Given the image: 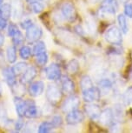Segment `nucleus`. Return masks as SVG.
<instances>
[{"label":"nucleus","mask_w":132,"mask_h":133,"mask_svg":"<svg viewBox=\"0 0 132 133\" xmlns=\"http://www.w3.org/2000/svg\"><path fill=\"white\" fill-rule=\"evenodd\" d=\"M118 10L116 0H102L98 10V17L103 19H109L115 17Z\"/></svg>","instance_id":"1"},{"label":"nucleus","mask_w":132,"mask_h":133,"mask_svg":"<svg viewBox=\"0 0 132 133\" xmlns=\"http://www.w3.org/2000/svg\"><path fill=\"white\" fill-rule=\"evenodd\" d=\"M123 32L121 30L116 26H112L109 28L105 32V40L109 44L112 45H120L123 43V36H122Z\"/></svg>","instance_id":"2"},{"label":"nucleus","mask_w":132,"mask_h":133,"mask_svg":"<svg viewBox=\"0 0 132 133\" xmlns=\"http://www.w3.org/2000/svg\"><path fill=\"white\" fill-rule=\"evenodd\" d=\"M62 93H63L62 90L59 89L56 84H51L46 88L45 96L50 104L51 105H56L60 102L62 98Z\"/></svg>","instance_id":"3"},{"label":"nucleus","mask_w":132,"mask_h":133,"mask_svg":"<svg viewBox=\"0 0 132 133\" xmlns=\"http://www.w3.org/2000/svg\"><path fill=\"white\" fill-rule=\"evenodd\" d=\"M60 11L62 16L67 21L74 22L77 19V17H78L77 10L75 8L74 4L71 2H65V3L62 4Z\"/></svg>","instance_id":"4"},{"label":"nucleus","mask_w":132,"mask_h":133,"mask_svg":"<svg viewBox=\"0 0 132 133\" xmlns=\"http://www.w3.org/2000/svg\"><path fill=\"white\" fill-rule=\"evenodd\" d=\"M79 105H80V98L77 95H71L69 96L67 98L64 100L62 104L61 109L64 113H68L73 110L78 109Z\"/></svg>","instance_id":"5"},{"label":"nucleus","mask_w":132,"mask_h":133,"mask_svg":"<svg viewBox=\"0 0 132 133\" xmlns=\"http://www.w3.org/2000/svg\"><path fill=\"white\" fill-rule=\"evenodd\" d=\"M42 35H43L42 29L37 24H33L26 30L25 39L28 43H36L40 39Z\"/></svg>","instance_id":"6"},{"label":"nucleus","mask_w":132,"mask_h":133,"mask_svg":"<svg viewBox=\"0 0 132 133\" xmlns=\"http://www.w3.org/2000/svg\"><path fill=\"white\" fill-rule=\"evenodd\" d=\"M82 92H83V99L87 103H94L98 101L102 96L98 87L96 86H92Z\"/></svg>","instance_id":"7"},{"label":"nucleus","mask_w":132,"mask_h":133,"mask_svg":"<svg viewBox=\"0 0 132 133\" xmlns=\"http://www.w3.org/2000/svg\"><path fill=\"white\" fill-rule=\"evenodd\" d=\"M45 74L47 79L51 81H57L61 78V69L58 64H51L45 69Z\"/></svg>","instance_id":"8"},{"label":"nucleus","mask_w":132,"mask_h":133,"mask_svg":"<svg viewBox=\"0 0 132 133\" xmlns=\"http://www.w3.org/2000/svg\"><path fill=\"white\" fill-rule=\"evenodd\" d=\"M65 119H66V123L68 124L75 125L84 121V115L83 112H82L81 110H79L78 109L73 110L67 113Z\"/></svg>","instance_id":"9"},{"label":"nucleus","mask_w":132,"mask_h":133,"mask_svg":"<svg viewBox=\"0 0 132 133\" xmlns=\"http://www.w3.org/2000/svg\"><path fill=\"white\" fill-rule=\"evenodd\" d=\"M114 120H115V117H114L113 110L110 108H106L103 110H102L100 117L98 118L99 123L103 126H108V127L113 123Z\"/></svg>","instance_id":"10"},{"label":"nucleus","mask_w":132,"mask_h":133,"mask_svg":"<svg viewBox=\"0 0 132 133\" xmlns=\"http://www.w3.org/2000/svg\"><path fill=\"white\" fill-rule=\"evenodd\" d=\"M31 100H24L19 97H16L14 98V104H15V107H16V111L19 117H24L25 110L27 109V107H28V105L30 104V103H31Z\"/></svg>","instance_id":"11"},{"label":"nucleus","mask_w":132,"mask_h":133,"mask_svg":"<svg viewBox=\"0 0 132 133\" xmlns=\"http://www.w3.org/2000/svg\"><path fill=\"white\" fill-rule=\"evenodd\" d=\"M44 83L43 81H41V80L31 83L28 89L29 94L31 97H34L42 95L44 93Z\"/></svg>","instance_id":"12"},{"label":"nucleus","mask_w":132,"mask_h":133,"mask_svg":"<svg viewBox=\"0 0 132 133\" xmlns=\"http://www.w3.org/2000/svg\"><path fill=\"white\" fill-rule=\"evenodd\" d=\"M84 110L88 117L92 120H98L102 111L99 105L92 104V103H88V104H86L84 107Z\"/></svg>","instance_id":"13"},{"label":"nucleus","mask_w":132,"mask_h":133,"mask_svg":"<svg viewBox=\"0 0 132 133\" xmlns=\"http://www.w3.org/2000/svg\"><path fill=\"white\" fill-rule=\"evenodd\" d=\"M2 75H3L4 79L5 80L7 84L10 87H14L17 84V76L14 73L13 70L11 67H5L2 71Z\"/></svg>","instance_id":"14"},{"label":"nucleus","mask_w":132,"mask_h":133,"mask_svg":"<svg viewBox=\"0 0 132 133\" xmlns=\"http://www.w3.org/2000/svg\"><path fill=\"white\" fill-rule=\"evenodd\" d=\"M37 74V71L34 66L28 67L26 71H24L21 76V78H20L21 84H31L32 82V80L36 77Z\"/></svg>","instance_id":"15"},{"label":"nucleus","mask_w":132,"mask_h":133,"mask_svg":"<svg viewBox=\"0 0 132 133\" xmlns=\"http://www.w3.org/2000/svg\"><path fill=\"white\" fill-rule=\"evenodd\" d=\"M61 90L63 93L68 95L73 93L75 91V84L73 80L68 77H63V79H61Z\"/></svg>","instance_id":"16"},{"label":"nucleus","mask_w":132,"mask_h":133,"mask_svg":"<svg viewBox=\"0 0 132 133\" xmlns=\"http://www.w3.org/2000/svg\"><path fill=\"white\" fill-rule=\"evenodd\" d=\"M113 84L109 78H101L98 82V89L101 92V95H108L112 91Z\"/></svg>","instance_id":"17"},{"label":"nucleus","mask_w":132,"mask_h":133,"mask_svg":"<svg viewBox=\"0 0 132 133\" xmlns=\"http://www.w3.org/2000/svg\"><path fill=\"white\" fill-rule=\"evenodd\" d=\"M28 4L31 11L36 14L41 13L44 10V7H45L44 2L41 1V0H31V1H28Z\"/></svg>","instance_id":"18"},{"label":"nucleus","mask_w":132,"mask_h":133,"mask_svg":"<svg viewBox=\"0 0 132 133\" xmlns=\"http://www.w3.org/2000/svg\"><path fill=\"white\" fill-rule=\"evenodd\" d=\"M37 116H38V110H37V105L35 104L33 101H31L25 110L24 117L27 118H36Z\"/></svg>","instance_id":"19"},{"label":"nucleus","mask_w":132,"mask_h":133,"mask_svg":"<svg viewBox=\"0 0 132 133\" xmlns=\"http://www.w3.org/2000/svg\"><path fill=\"white\" fill-rule=\"evenodd\" d=\"M6 58L10 64H14L17 61V49L15 45H10L7 47Z\"/></svg>","instance_id":"20"},{"label":"nucleus","mask_w":132,"mask_h":133,"mask_svg":"<svg viewBox=\"0 0 132 133\" xmlns=\"http://www.w3.org/2000/svg\"><path fill=\"white\" fill-rule=\"evenodd\" d=\"M11 5L8 3L3 4L0 6V17L8 20L11 16Z\"/></svg>","instance_id":"21"},{"label":"nucleus","mask_w":132,"mask_h":133,"mask_svg":"<svg viewBox=\"0 0 132 133\" xmlns=\"http://www.w3.org/2000/svg\"><path fill=\"white\" fill-rule=\"evenodd\" d=\"M28 67V64L26 62H18L15 64L11 68L13 70L14 73L16 74V76H20L26 71Z\"/></svg>","instance_id":"22"},{"label":"nucleus","mask_w":132,"mask_h":133,"mask_svg":"<svg viewBox=\"0 0 132 133\" xmlns=\"http://www.w3.org/2000/svg\"><path fill=\"white\" fill-rule=\"evenodd\" d=\"M66 71L69 74H76L79 71V63L77 59H71L66 65Z\"/></svg>","instance_id":"23"},{"label":"nucleus","mask_w":132,"mask_h":133,"mask_svg":"<svg viewBox=\"0 0 132 133\" xmlns=\"http://www.w3.org/2000/svg\"><path fill=\"white\" fill-rule=\"evenodd\" d=\"M117 21H118L121 31L124 34H126L129 31V25H128V23H127V19H126V17L124 16V14L118 15Z\"/></svg>","instance_id":"24"},{"label":"nucleus","mask_w":132,"mask_h":133,"mask_svg":"<svg viewBox=\"0 0 132 133\" xmlns=\"http://www.w3.org/2000/svg\"><path fill=\"white\" fill-rule=\"evenodd\" d=\"M92 86H94V84L93 82H92V79L89 77V76H85L82 77V78L80 80V88L82 90V91H85V90L89 89V88H91Z\"/></svg>","instance_id":"25"},{"label":"nucleus","mask_w":132,"mask_h":133,"mask_svg":"<svg viewBox=\"0 0 132 133\" xmlns=\"http://www.w3.org/2000/svg\"><path fill=\"white\" fill-rule=\"evenodd\" d=\"M48 54L46 53V51L42 52L40 54L36 55V58H35V61H36L37 64L39 65V66H45L46 64L48 63Z\"/></svg>","instance_id":"26"},{"label":"nucleus","mask_w":132,"mask_h":133,"mask_svg":"<svg viewBox=\"0 0 132 133\" xmlns=\"http://www.w3.org/2000/svg\"><path fill=\"white\" fill-rule=\"evenodd\" d=\"M46 51V46L45 44L43 41H37L36 42V44H34L33 48H32V54L33 55H37V54H40L42 52Z\"/></svg>","instance_id":"27"},{"label":"nucleus","mask_w":132,"mask_h":133,"mask_svg":"<svg viewBox=\"0 0 132 133\" xmlns=\"http://www.w3.org/2000/svg\"><path fill=\"white\" fill-rule=\"evenodd\" d=\"M122 100L125 105H129L132 104V85L127 88L126 91L123 92Z\"/></svg>","instance_id":"28"},{"label":"nucleus","mask_w":132,"mask_h":133,"mask_svg":"<svg viewBox=\"0 0 132 133\" xmlns=\"http://www.w3.org/2000/svg\"><path fill=\"white\" fill-rule=\"evenodd\" d=\"M55 129L53 124H51V122H43L39 124L38 129H37V131L39 133H47L51 131L52 130Z\"/></svg>","instance_id":"29"},{"label":"nucleus","mask_w":132,"mask_h":133,"mask_svg":"<svg viewBox=\"0 0 132 133\" xmlns=\"http://www.w3.org/2000/svg\"><path fill=\"white\" fill-rule=\"evenodd\" d=\"M20 57L24 60H28L32 55V50L27 45H23L19 50Z\"/></svg>","instance_id":"30"},{"label":"nucleus","mask_w":132,"mask_h":133,"mask_svg":"<svg viewBox=\"0 0 132 133\" xmlns=\"http://www.w3.org/2000/svg\"><path fill=\"white\" fill-rule=\"evenodd\" d=\"M12 42L15 46H21L24 42V37L20 31H18L12 37Z\"/></svg>","instance_id":"31"},{"label":"nucleus","mask_w":132,"mask_h":133,"mask_svg":"<svg viewBox=\"0 0 132 133\" xmlns=\"http://www.w3.org/2000/svg\"><path fill=\"white\" fill-rule=\"evenodd\" d=\"M10 123H11V121H10L8 116H7L5 110L0 108V124L2 126H8Z\"/></svg>","instance_id":"32"},{"label":"nucleus","mask_w":132,"mask_h":133,"mask_svg":"<svg viewBox=\"0 0 132 133\" xmlns=\"http://www.w3.org/2000/svg\"><path fill=\"white\" fill-rule=\"evenodd\" d=\"M114 110H113V114H114V117H115V120H117V121H120L123 117V108H122V105L120 104H116L114 106Z\"/></svg>","instance_id":"33"},{"label":"nucleus","mask_w":132,"mask_h":133,"mask_svg":"<svg viewBox=\"0 0 132 133\" xmlns=\"http://www.w3.org/2000/svg\"><path fill=\"white\" fill-rule=\"evenodd\" d=\"M51 124H53L54 128L56 129V128H59L62 126V124H63V118H62V117L59 116V115H56V116H54L51 118Z\"/></svg>","instance_id":"34"},{"label":"nucleus","mask_w":132,"mask_h":133,"mask_svg":"<svg viewBox=\"0 0 132 133\" xmlns=\"http://www.w3.org/2000/svg\"><path fill=\"white\" fill-rule=\"evenodd\" d=\"M18 31H19V29H18V27H17V24H15L13 23H11L8 26V36L12 37Z\"/></svg>","instance_id":"35"},{"label":"nucleus","mask_w":132,"mask_h":133,"mask_svg":"<svg viewBox=\"0 0 132 133\" xmlns=\"http://www.w3.org/2000/svg\"><path fill=\"white\" fill-rule=\"evenodd\" d=\"M33 21L31 19V18H29V17H26V18H24L23 21L21 22L20 23V25H21V27L23 29H24V30H27L28 28H30L31 25H33Z\"/></svg>","instance_id":"36"},{"label":"nucleus","mask_w":132,"mask_h":133,"mask_svg":"<svg viewBox=\"0 0 132 133\" xmlns=\"http://www.w3.org/2000/svg\"><path fill=\"white\" fill-rule=\"evenodd\" d=\"M124 14L129 18H132V3L127 2L124 4Z\"/></svg>","instance_id":"37"},{"label":"nucleus","mask_w":132,"mask_h":133,"mask_svg":"<svg viewBox=\"0 0 132 133\" xmlns=\"http://www.w3.org/2000/svg\"><path fill=\"white\" fill-rule=\"evenodd\" d=\"M24 127V122L23 121V119H22V117H19L18 120H17L16 123H15L14 124V128L15 130H16V131H19L21 129H23Z\"/></svg>","instance_id":"38"},{"label":"nucleus","mask_w":132,"mask_h":133,"mask_svg":"<svg viewBox=\"0 0 132 133\" xmlns=\"http://www.w3.org/2000/svg\"><path fill=\"white\" fill-rule=\"evenodd\" d=\"M7 27V20L0 17V31L4 30Z\"/></svg>","instance_id":"39"},{"label":"nucleus","mask_w":132,"mask_h":133,"mask_svg":"<svg viewBox=\"0 0 132 133\" xmlns=\"http://www.w3.org/2000/svg\"><path fill=\"white\" fill-rule=\"evenodd\" d=\"M4 44V36L2 33H0V47H2Z\"/></svg>","instance_id":"40"},{"label":"nucleus","mask_w":132,"mask_h":133,"mask_svg":"<svg viewBox=\"0 0 132 133\" xmlns=\"http://www.w3.org/2000/svg\"><path fill=\"white\" fill-rule=\"evenodd\" d=\"M3 4H4V0H0V6H1Z\"/></svg>","instance_id":"41"},{"label":"nucleus","mask_w":132,"mask_h":133,"mask_svg":"<svg viewBox=\"0 0 132 133\" xmlns=\"http://www.w3.org/2000/svg\"><path fill=\"white\" fill-rule=\"evenodd\" d=\"M130 78L132 79V71H130Z\"/></svg>","instance_id":"42"},{"label":"nucleus","mask_w":132,"mask_h":133,"mask_svg":"<svg viewBox=\"0 0 132 133\" xmlns=\"http://www.w3.org/2000/svg\"><path fill=\"white\" fill-rule=\"evenodd\" d=\"M27 1H31V0H27ZM41 1H44V2L45 0H41Z\"/></svg>","instance_id":"43"},{"label":"nucleus","mask_w":132,"mask_h":133,"mask_svg":"<svg viewBox=\"0 0 132 133\" xmlns=\"http://www.w3.org/2000/svg\"><path fill=\"white\" fill-rule=\"evenodd\" d=\"M0 93H1V88H0Z\"/></svg>","instance_id":"44"},{"label":"nucleus","mask_w":132,"mask_h":133,"mask_svg":"<svg viewBox=\"0 0 132 133\" xmlns=\"http://www.w3.org/2000/svg\"><path fill=\"white\" fill-rule=\"evenodd\" d=\"M123 1H128V0H123Z\"/></svg>","instance_id":"45"}]
</instances>
